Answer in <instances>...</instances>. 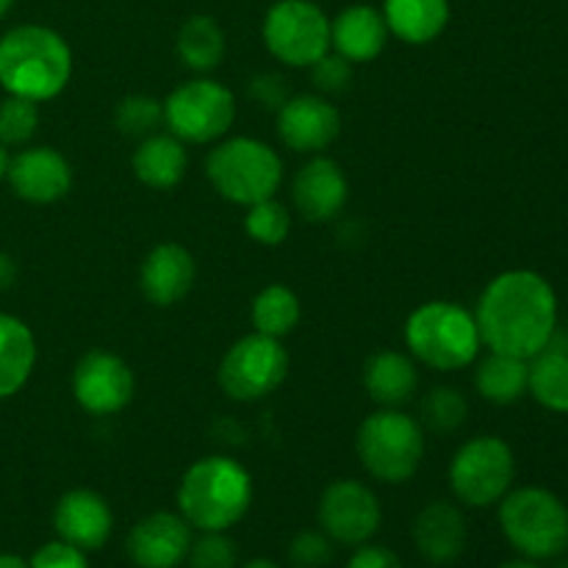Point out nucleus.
I'll list each match as a JSON object with an SVG mask.
<instances>
[{"mask_svg":"<svg viewBox=\"0 0 568 568\" xmlns=\"http://www.w3.org/2000/svg\"><path fill=\"white\" fill-rule=\"evenodd\" d=\"M475 320L491 353L530 361L552 344L558 297L552 283L538 272L508 270L483 288Z\"/></svg>","mask_w":568,"mask_h":568,"instance_id":"f257e3e1","label":"nucleus"},{"mask_svg":"<svg viewBox=\"0 0 568 568\" xmlns=\"http://www.w3.org/2000/svg\"><path fill=\"white\" fill-rule=\"evenodd\" d=\"M253 505V477L231 455H205L178 483V510L200 532H227Z\"/></svg>","mask_w":568,"mask_h":568,"instance_id":"f03ea898","label":"nucleus"},{"mask_svg":"<svg viewBox=\"0 0 568 568\" xmlns=\"http://www.w3.org/2000/svg\"><path fill=\"white\" fill-rule=\"evenodd\" d=\"M72 78V50L48 26H17L0 37V87L14 98H59Z\"/></svg>","mask_w":568,"mask_h":568,"instance_id":"7ed1b4c3","label":"nucleus"},{"mask_svg":"<svg viewBox=\"0 0 568 568\" xmlns=\"http://www.w3.org/2000/svg\"><path fill=\"white\" fill-rule=\"evenodd\" d=\"M410 358L436 372H458L480 358L483 338L471 311L449 300H430L405 320Z\"/></svg>","mask_w":568,"mask_h":568,"instance_id":"20e7f679","label":"nucleus"},{"mask_svg":"<svg viewBox=\"0 0 568 568\" xmlns=\"http://www.w3.org/2000/svg\"><path fill=\"white\" fill-rule=\"evenodd\" d=\"M355 453L366 475L386 486H403L425 460V427L399 408H381L361 422Z\"/></svg>","mask_w":568,"mask_h":568,"instance_id":"39448f33","label":"nucleus"},{"mask_svg":"<svg viewBox=\"0 0 568 568\" xmlns=\"http://www.w3.org/2000/svg\"><path fill=\"white\" fill-rule=\"evenodd\" d=\"M205 178L222 200L253 205L275 197L283 183V159L272 144L253 136L220 139L205 159Z\"/></svg>","mask_w":568,"mask_h":568,"instance_id":"423d86ee","label":"nucleus"},{"mask_svg":"<svg viewBox=\"0 0 568 568\" xmlns=\"http://www.w3.org/2000/svg\"><path fill=\"white\" fill-rule=\"evenodd\" d=\"M499 527L519 555L552 560L568 549V508L538 486L516 488L499 499Z\"/></svg>","mask_w":568,"mask_h":568,"instance_id":"0eeeda50","label":"nucleus"},{"mask_svg":"<svg viewBox=\"0 0 568 568\" xmlns=\"http://www.w3.org/2000/svg\"><path fill=\"white\" fill-rule=\"evenodd\" d=\"M236 94L209 75L183 81L164 100V125L183 144H211L236 122Z\"/></svg>","mask_w":568,"mask_h":568,"instance_id":"6e6552de","label":"nucleus"},{"mask_svg":"<svg viewBox=\"0 0 568 568\" xmlns=\"http://www.w3.org/2000/svg\"><path fill=\"white\" fill-rule=\"evenodd\" d=\"M288 375V353L281 338L250 333L233 342L222 355L216 381L236 403H258L275 394Z\"/></svg>","mask_w":568,"mask_h":568,"instance_id":"1a4fd4ad","label":"nucleus"},{"mask_svg":"<svg viewBox=\"0 0 568 568\" xmlns=\"http://www.w3.org/2000/svg\"><path fill=\"white\" fill-rule=\"evenodd\" d=\"M514 477V449L499 436L471 438L453 455L449 464V488L469 508L497 505L510 491Z\"/></svg>","mask_w":568,"mask_h":568,"instance_id":"9d476101","label":"nucleus"},{"mask_svg":"<svg viewBox=\"0 0 568 568\" xmlns=\"http://www.w3.org/2000/svg\"><path fill=\"white\" fill-rule=\"evenodd\" d=\"M266 50L286 67H311L331 53V20L314 0H277L261 26Z\"/></svg>","mask_w":568,"mask_h":568,"instance_id":"9b49d317","label":"nucleus"},{"mask_svg":"<svg viewBox=\"0 0 568 568\" xmlns=\"http://www.w3.org/2000/svg\"><path fill=\"white\" fill-rule=\"evenodd\" d=\"M316 519H320V530L333 544L361 547L381 530L383 508L377 494L366 483L344 477V480H333L322 491Z\"/></svg>","mask_w":568,"mask_h":568,"instance_id":"f8f14e48","label":"nucleus"},{"mask_svg":"<svg viewBox=\"0 0 568 568\" xmlns=\"http://www.w3.org/2000/svg\"><path fill=\"white\" fill-rule=\"evenodd\" d=\"M133 392H136L133 369L111 349H89L72 369V397L92 416L120 414L131 405Z\"/></svg>","mask_w":568,"mask_h":568,"instance_id":"ddd939ff","label":"nucleus"},{"mask_svg":"<svg viewBox=\"0 0 568 568\" xmlns=\"http://www.w3.org/2000/svg\"><path fill=\"white\" fill-rule=\"evenodd\" d=\"M342 133V114L325 94H292L277 109V136L288 150L320 155Z\"/></svg>","mask_w":568,"mask_h":568,"instance_id":"4468645a","label":"nucleus"},{"mask_svg":"<svg viewBox=\"0 0 568 568\" xmlns=\"http://www.w3.org/2000/svg\"><path fill=\"white\" fill-rule=\"evenodd\" d=\"M11 192L33 205L59 203L72 189V164L50 144L26 148L9 161L6 172Z\"/></svg>","mask_w":568,"mask_h":568,"instance_id":"2eb2a0df","label":"nucleus"},{"mask_svg":"<svg viewBox=\"0 0 568 568\" xmlns=\"http://www.w3.org/2000/svg\"><path fill=\"white\" fill-rule=\"evenodd\" d=\"M292 197L294 209L300 211L305 222H314V225L333 222L347 209V172L331 155H311V161H305L294 175Z\"/></svg>","mask_w":568,"mask_h":568,"instance_id":"dca6fc26","label":"nucleus"},{"mask_svg":"<svg viewBox=\"0 0 568 568\" xmlns=\"http://www.w3.org/2000/svg\"><path fill=\"white\" fill-rule=\"evenodd\" d=\"M192 541V525L181 514L155 510L133 525L125 547L139 568H175L186 560Z\"/></svg>","mask_w":568,"mask_h":568,"instance_id":"f3484780","label":"nucleus"},{"mask_svg":"<svg viewBox=\"0 0 568 568\" xmlns=\"http://www.w3.org/2000/svg\"><path fill=\"white\" fill-rule=\"evenodd\" d=\"M53 530L61 541L72 544L83 552H98L114 532V514L98 491L72 488L55 503Z\"/></svg>","mask_w":568,"mask_h":568,"instance_id":"a211bd4d","label":"nucleus"},{"mask_svg":"<svg viewBox=\"0 0 568 568\" xmlns=\"http://www.w3.org/2000/svg\"><path fill=\"white\" fill-rule=\"evenodd\" d=\"M197 281V261L183 244L161 242L144 255L139 270L142 297L155 308H172L189 297Z\"/></svg>","mask_w":568,"mask_h":568,"instance_id":"6ab92c4d","label":"nucleus"},{"mask_svg":"<svg viewBox=\"0 0 568 568\" xmlns=\"http://www.w3.org/2000/svg\"><path fill=\"white\" fill-rule=\"evenodd\" d=\"M466 519L458 505L438 499V503L425 505L414 519V544L422 558L430 566H449L464 555Z\"/></svg>","mask_w":568,"mask_h":568,"instance_id":"aec40b11","label":"nucleus"},{"mask_svg":"<svg viewBox=\"0 0 568 568\" xmlns=\"http://www.w3.org/2000/svg\"><path fill=\"white\" fill-rule=\"evenodd\" d=\"M386 17L375 6H349L331 20V50L349 64H369L388 44Z\"/></svg>","mask_w":568,"mask_h":568,"instance_id":"412c9836","label":"nucleus"},{"mask_svg":"<svg viewBox=\"0 0 568 568\" xmlns=\"http://www.w3.org/2000/svg\"><path fill=\"white\" fill-rule=\"evenodd\" d=\"M364 392L369 394L372 403L381 408H403L410 403L419 386V366L410 358V353L399 349H381L369 355L361 372Z\"/></svg>","mask_w":568,"mask_h":568,"instance_id":"4be33fe9","label":"nucleus"},{"mask_svg":"<svg viewBox=\"0 0 568 568\" xmlns=\"http://www.w3.org/2000/svg\"><path fill=\"white\" fill-rule=\"evenodd\" d=\"M131 166L142 186L166 192V189H175L186 178L189 150L172 133H153V136L142 139L139 148L133 150Z\"/></svg>","mask_w":568,"mask_h":568,"instance_id":"5701e85b","label":"nucleus"},{"mask_svg":"<svg viewBox=\"0 0 568 568\" xmlns=\"http://www.w3.org/2000/svg\"><path fill=\"white\" fill-rule=\"evenodd\" d=\"M383 17L392 37L405 44H430L449 22V0H386Z\"/></svg>","mask_w":568,"mask_h":568,"instance_id":"b1692460","label":"nucleus"},{"mask_svg":"<svg viewBox=\"0 0 568 568\" xmlns=\"http://www.w3.org/2000/svg\"><path fill=\"white\" fill-rule=\"evenodd\" d=\"M37 366V338L11 314H0V399L20 392Z\"/></svg>","mask_w":568,"mask_h":568,"instance_id":"393cba45","label":"nucleus"},{"mask_svg":"<svg viewBox=\"0 0 568 568\" xmlns=\"http://www.w3.org/2000/svg\"><path fill=\"white\" fill-rule=\"evenodd\" d=\"M178 59L183 61V67L197 75H209L211 70L222 64L227 50L225 31H222L220 22L209 14H194L189 17L181 26L175 39Z\"/></svg>","mask_w":568,"mask_h":568,"instance_id":"a878e982","label":"nucleus"},{"mask_svg":"<svg viewBox=\"0 0 568 568\" xmlns=\"http://www.w3.org/2000/svg\"><path fill=\"white\" fill-rule=\"evenodd\" d=\"M300 320H303V303H300L297 292L288 288L286 283H270L261 288L250 305V322L253 331L270 338H286L297 331Z\"/></svg>","mask_w":568,"mask_h":568,"instance_id":"bb28decb","label":"nucleus"},{"mask_svg":"<svg viewBox=\"0 0 568 568\" xmlns=\"http://www.w3.org/2000/svg\"><path fill=\"white\" fill-rule=\"evenodd\" d=\"M530 364L514 355L491 353L477 364L475 388L483 399L494 405H514L527 394Z\"/></svg>","mask_w":568,"mask_h":568,"instance_id":"cd10ccee","label":"nucleus"},{"mask_svg":"<svg viewBox=\"0 0 568 568\" xmlns=\"http://www.w3.org/2000/svg\"><path fill=\"white\" fill-rule=\"evenodd\" d=\"M527 364H530L527 392L547 410L568 414V353L549 344L544 353H538Z\"/></svg>","mask_w":568,"mask_h":568,"instance_id":"c85d7f7f","label":"nucleus"},{"mask_svg":"<svg viewBox=\"0 0 568 568\" xmlns=\"http://www.w3.org/2000/svg\"><path fill=\"white\" fill-rule=\"evenodd\" d=\"M466 414H469V403L458 388L436 386L422 399L419 425L430 433H438V436H449V433L464 427Z\"/></svg>","mask_w":568,"mask_h":568,"instance_id":"c756f323","label":"nucleus"},{"mask_svg":"<svg viewBox=\"0 0 568 568\" xmlns=\"http://www.w3.org/2000/svg\"><path fill=\"white\" fill-rule=\"evenodd\" d=\"M164 125V100L153 94H128L114 109V128L120 136L148 139Z\"/></svg>","mask_w":568,"mask_h":568,"instance_id":"7c9ffc66","label":"nucleus"},{"mask_svg":"<svg viewBox=\"0 0 568 568\" xmlns=\"http://www.w3.org/2000/svg\"><path fill=\"white\" fill-rule=\"evenodd\" d=\"M244 231L261 247H277L292 233V214H288V209L281 200H261V203L247 205Z\"/></svg>","mask_w":568,"mask_h":568,"instance_id":"2f4dec72","label":"nucleus"},{"mask_svg":"<svg viewBox=\"0 0 568 568\" xmlns=\"http://www.w3.org/2000/svg\"><path fill=\"white\" fill-rule=\"evenodd\" d=\"M39 103L26 98H9L0 103V144L3 148H17V144H28L39 128Z\"/></svg>","mask_w":568,"mask_h":568,"instance_id":"473e14b6","label":"nucleus"},{"mask_svg":"<svg viewBox=\"0 0 568 568\" xmlns=\"http://www.w3.org/2000/svg\"><path fill=\"white\" fill-rule=\"evenodd\" d=\"M192 568H239V547L227 532H203L186 555Z\"/></svg>","mask_w":568,"mask_h":568,"instance_id":"72a5a7b5","label":"nucleus"},{"mask_svg":"<svg viewBox=\"0 0 568 568\" xmlns=\"http://www.w3.org/2000/svg\"><path fill=\"white\" fill-rule=\"evenodd\" d=\"M333 560V541L322 530H303L288 544L292 568H325Z\"/></svg>","mask_w":568,"mask_h":568,"instance_id":"f704fd0d","label":"nucleus"},{"mask_svg":"<svg viewBox=\"0 0 568 568\" xmlns=\"http://www.w3.org/2000/svg\"><path fill=\"white\" fill-rule=\"evenodd\" d=\"M311 78L320 94H342L353 87V64L338 53H325L316 64H311Z\"/></svg>","mask_w":568,"mask_h":568,"instance_id":"c9c22d12","label":"nucleus"},{"mask_svg":"<svg viewBox=\"0 0 568 568\" xmlns=\"http://www.w3.org/2000/svg\"><path fill=\"white\" fill-rule=\"evenodd\" d=\"M28 566L31 568H89V560L83 549L55 538V541H48L44 547H39L37 552L31 555V560H28Z\"/></svg>","mask_w":568,"mask_h":568,"instance_id":"e433bc0d","label":"nucleus"},{"mask_svg":"<svg viewBox=\"0 0 568 568\" xmlns=\"http://www.w3.org/2000/svg\"><path fill=\"white\" fill-rule=\"evenodd\" d=\"M347 568H403V560H399V555L392 552L388 547L366 541L355 549Z\"/></svg>","mask_w":568,"mask_h":568,"instance_id":"4c0bfd02","label":"nucleus"},{"mask_svg":"<svg viewBox=\"0 0 568 568\" xmlns=\"http://www.w3.org/2000/svg\"><path fill=\"white\" fill-rule=\"evenodd\" d=\"M250 94H253L258 103L270 105V109H281V105L288 100L286 81H283L281 75H272V72L253 78V83H250Z\"/></svg>","mask_w":568,"mask_h":568,"instance_id":"58836bf2","label":"nucleus"},{"mask_svg":"<svg viewBox=\"0 0 568 568\" xmlns=\"http://www.w3.org/2000/svg\"><path fill=\"white\" fill-rule=\"evenodd\" d=\"M14 281H17V261L11 258L9 253L0 250V292L14 286Z\"/></svg>","mask_w":568,"mask_h":568,"instance_id":"ea45409f","label":"nucleus"},{"mask_svg":"<svg viewBox=\"0 0 568 568\" xmlns=\"http://www.w3.org/2000/svg\"><path fill=\"white\" fill-rule=\"evenodd\" d=\"M0 568H31V566H28L22 558H17V555L0 552Z\"/></svg>","mask_w":568,"mask_h":568,"instance_id":"a19ab883","label":"nucleus"},{"mask_svg":"<svg viewBox=\"0 0 568 568\" xmlns=\"http://www.w3.org/2000/svg\"><path fill=\"white\" fill-rule=\"evenodd\" d=\"M242 568H281V566L270 558H253V560H247Z\"/></svg>","mask_w":568,"mask_h":568,"instance_id":"79ce46f5","label":"nucleus"},{"mask_svg":"<svg viewBox=\"0 0 568 568\" xmlns=\"http://www.w3.org/2000/svg\"><path fill=\"white\" fill-rule=\"evenodd\" d=\"M499 568H538L536 560L525 558V560H508V564H503Z\"/></svg>","mask_w":568,"mask_h":568,"instance_id":"37998d69","label":"nucleus"},{"mask_svg":"<svg viewBox=\"0 0 568 568\" xmlns=\"http://www.w3.org/2000/svg\"><path fill=\"white\" fill-rule=\"evenodd\" d=\"M9 150L3 148V144H0V181H3L6 178V172H9Z\"/></svg>","mask_w":568,"mask_h":568,"instance_id":"c03bdc74","label":"nucleus"},{"mask_svg":"<svg viewBox=\"0 0 568 568\" xmlns=\"http://www.w3.org/2000/svg\"><path fill=\"white\" fill-rule=\"evenodd\" d=\"M11 6H14V0H0V20H3V17L9 14Z\"/></svg>","mask_w":568,"mask_h":568,"instance_id":"a18cd8bd","label":"nucleus"},{"mask_svg":"<svg viewBox=\"0 0 568 568\" xmlns=\"http://www.w3.org/2000/svg\"><path fill=\"white\" fill-rule=\"evenodd\" d=\"M558 568H568V560H564V564H560Z\"/></svg>","mask_w":568,"mask_h":568,"instance_id":"49530a36","label":"nucleus"}]
</instances>
